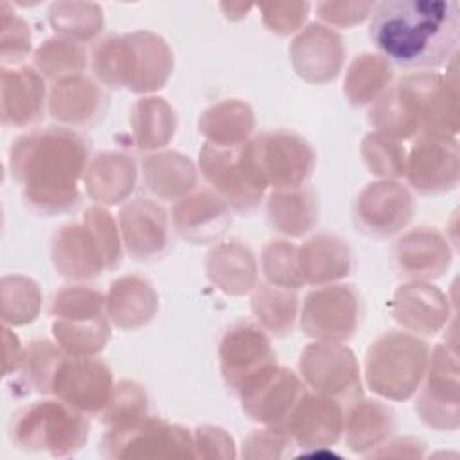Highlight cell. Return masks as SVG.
<instances>
[{
	"label": "cell",
	"mask_w": 460,
	"mask_h": 460,
	"mask_svg": "<svg viewBox=\"0 0 460 460\" xmlns=\"http://www.w3.org/2000/svg\"><path fill=\"white\" fill-rule=\"evenodd\" d=\"M374 47L401 68L447 65L460 41V5L455 0H383L370 11Z\"/></svg>",
	"instance_id": "cell-1"
},
{
	"label": "cell",
	"mask_w": 460,
	"mask_h": 460,
	"mask_svg": "<svg viewBox=\"0 0 460 460\" xmlns=\"http://www.w3.org/2000/svg\"><path fill=\"white\" fill-rule=\"evenodd\" d=\"M199 158L207 180L219 189L230 205L239 210L257 205L266 180L255 160L252 142L225 149L208 144L203 147Z\"/></svg>",
	"instance_id": "cell-2"
},
{
	"label": "cell",
	"mask_w": 460,
	"mask_h": 460,
	"mask_svg": "<svg viewBox=\"0 0 460 460\" xmlns=\"http://www.w3.org/2000/svg\"><path fill=\"white\" fill-rule=\"evenodd\" d=\"M221 365L228 385L241 394L275 370L268 338L252 323H237L225 334Z\"/></svg>",
	"instance_id": "cell-3"
},
{
	"label": "cell",
	"mask_w": 460,
	"mask_h": 460,
	"mask_svg": "<svg viewBox=\"0 0 460 460\" xmlns=\"http://www.w3.org/2000/svg\"><path fill=\"white\" fill-rule=\"evenodd\" d=\"M259 169L275 185H296L304 181L313 169V153L309 146L289 133H266L252 142Z\"/></svg>",
	"instance_id": "cell-4"
},
{
	"label": "cell",
	"mask_w": 460,
	"mask_h": 460,
	"mask_svg": "<svg viewBox=\"0 0 460 460\" xmlns=\"http://www.w3.org/2000/svg\"><path fill=\"white\" fill-rule=\"evenodd\" d=\"M347 286H338L336 289H323L318 293H311L305 300V313L304 318H313V316H320V314H334L340 309L345 307H352L354 304V293L350 289H345ZM349 313V314H356L354 311H340ZM354 320L347 318V316H327V320L322 322V325L316 329V332L313 336H320V338H347L352 334L354 329Z\"/></svg>",
	"instance_id": "cell-5"
},
{
	"label": "cell",
	"mask_w": 460,
	"mask_h": 460,
	"mask_svg": "<svg viewBox=\"0 0 460 460\" xmlns=\"http://www.w3.org/2000/svg\"><path fill=\"white\" fill-rule=\"evenodd\" d=\"M50 23L66 36L90 38L102 27V9L97 4L56 2L49 9Z\"/></svg>",
	"instance_id": "cell-6"
},
{
	"label": "cell",
	"mask_w": 460,
	"mask_h": 460,
	"mask_svg": "<svg viewBox=\"0 0 460 460\" xmlns=\"http://www.w3.org/2000/svg\"><path fill=\"white\" fill-rule=\"evenodd\" d=\"M309 4H266L261 5V11L264 14V23L280 34H288L295 31L300 22H304L305 14L309 13Z\"/></svg>",
	"instance_id": "cell-7"
},
{
	"label": "cell",
	"mask_w": 460,
	"mask_h": 460,
	"mask_svg": "<svg viewBox=\"0 0 460 460\" xmlns=\"http://www.w3.org/2000/svg\"><path fill=\"white\" fill-rule=\"evenodd\" d=\"M374 7V2H322L316 5L318 14L322 16V20L331 22V23H340L341 16L350 18L354 22H361L365 16L370 14Z\"/></svg>",
	"instance_id": "cell-8"
}]
</instances>
